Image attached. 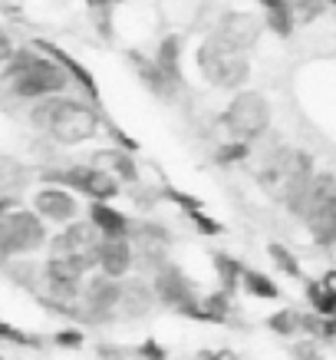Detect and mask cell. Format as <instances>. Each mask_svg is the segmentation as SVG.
<instances>
[{
	"instance_id": "cell-26",
	"label": "cell",
	"mask_w": 336,
	"mask_h": 360,
	"mask_svg": "<svg viewBox=\"0 0 336 360\" xmlns=\"http://www.w3.org/2000/svg\"><path fill=\"white\" fill-rule=\"evenodd\" d=\"M267 255H271V262L277 264V271H283L287 278H293V281H300V278H304V268H300L297 255H293L287 245H281V241H271V245H267Z\"/></svg>"
},
{
	"instance_id": "cell-41",
	"label": "cell",
	"mask_w": 336,
	"mask_h": 360,
	"mask_svg": "<svg viewBox=\"0 0 336 360\" xmlns=\"http://www.w3.org/2000/svg\"><path fill=\"white\" fill-rule=\"evenodd\" d=\"M323 4H326V0H323Z\"/></svg>"
},
{
	"instance_id": "cell-34",
	"label": "cell",
	"mask_w": 336,
	"mask_h": 360,
	"mask_svg": "<svg viewBox=\"0 0 336 360\" xmlns=\"http://www.w3.org/2000/svg\"><path fill=\"white\" fill-rule=\"evenodd\" d=\"M198 360H234V354H231L228 347H205L201 354H198Z\"/></svg>"
},
{
	"instance_id": "cell-8",
	"label": "cell",
	"mask_w": 336,
	"mask_h": 360,
	"mask_svg": "<svg viewBox=\"0 0 336 360\" xmlns=\"http://www.w3.org/2000/svg\"><path fill=\"white\" fill-rule=\"evenodd\" d=\"M260 33H264V20H260L257 13L228 11L217 20L211 40H215L217 46L231 50V53H244V50H250V46L260 40Z\"/></svg>"
},
{
	"instance_id": "cell-7",
	"label": "cell",
	"mask_w": 336,
	"mask_h": 360,
	"mask_svg": "<svg viewBox=\"0 0 336 360\" xmlns=\"http://www.w3.org/2000/svg\"><path fill=\"white\" fill-rule=\"evenodd\" d=\"M119 301H122V281L96 274L83 284V295H79V317H86L93 324H109L119 314Z\"/></svg>"
},
{
	"instance_id": "cell-27",
	"label": "cell",
	"mask_w": 336,
	"mask_h": 360,
	"mask_svg": "<svg viewBox=\"0 0 336 360\" xmlns=\"http://www.w3.org/2000/svg\"><path fill=\"white\" fill-rule=\"evenodd\" d=\"M248 155H250V146H248V142L228 139V142H221V146H217L215 162H217V165H224V169H228V165H238V162H244Z\"/></svg>"
},
{
	"instance_id": "cell-19",
	"label": "cell",
	"mask_w": 336,
	"mask_h": 360,
	"mask_svg": "<svg viewBox=\"0 0 336 360\" xmlns=\"http://www.w3.org/2000/svg\"><path fill=\"white\" fill-rule=\"evenodd\" d=\"M211 264H215V274H217V281H221V291L234 297L248 264L238 262V258H231V255H224V251H215V255H211Z\"/></svg>"
},
{
	"instance_id": "cell-22",
	"label": "cell",
	"mask_w": 336,
	"mask_h": 360,
	"mask_svg": "<svg viewBox=\"0 0 336 360\" xmlns=\"http://www.w3.org/2000/svg\"><path fill=\"white\" fill-rule=\"evenodd\" d=\"M264 7V27H271L277 37H290L293 33V17H290V0H257Z\"/></svg>"
},
{
	"instance_id": "cell-28",
	"label": "cell",
	"mask_w": 336,
	"mask_h": 360,
	"mask_svg": "<svg viewBox=\"0 0 336 360\" xmlns=\"http://www.w3.org/2000/svg\"><path fill=\"white\" fill-rule=\"evenodd\" d=\"M323 0H290L293 23H314L316 17H323Z\"/></svg>"
},
{
	"instance_id": "cell-10",
	"label": "cell",
	"mask_w": 336,
	"mask_h": 360,
	"mask_svg": "<svg viewBox=\"0 0 336 360\" xmlns=\"http://www.w3.org/2000/svg\"><path fill=\"white\" fill-rule=\"evenodd\" d=\"M99 241H102V235L89 225V219L86 221H69L60 235H53V241H50V255H73V258H83V262H89L93 268H96Z\"/></svg>"
},
{
	"instance_id": "cell-2",
	"label": "cell",
	"mask_w": 336,
	"mask_h": 360,
	"mask_svg": "<svg viewBox=\"0 0 336 360\" xmlns=\"http://www.w3.org/2000/svg\"><path fill=\"white\" fill-rule=\"evenodd\" d=\"M4 83L11 86V93L17 99H46V96H60L69 86V77L63 73V66L43 56L33 46L13 50V56L4 63Z\"/></svg>"
},
{
	"instance_id": "cell-35",
	"label": "cell",
	"mask_w": 336,
	"mask_h": 360,
	"mask_svg": "<svg viewBox=\"0 0 336 360\" xmlns=\"http://www.w3.org/2000/svg\"><path fill=\"white\" fill-rule=\"evenodd\" d=\"M11 56H13V44H11V37H7V33L0 30V66L7 63Z\"/></svg>"
},
{
	"instance_id": "cell-15",
	"label": "cell",
	"mask_w": 336,
	"mask_h": 360,
	"mask_svg": "<svg viewBox=\"0 0 336 360\" xmlns=\"http://www.w3.org/2000/svg\"><path fill=\"white\" fill-rule=\"evenodd\" d=\"M89 225L102 235V238H129L132 221L122 215L119 208H112L109 202H89Z\"/></svg>"
},
{
	"instance_id": "cell-12",
	"label": "cell",
	"mask_w": 336,
	"mask_h": 360,
	"mask_svg": "<svg viewBox=\"0 0 336 360\" xmlns=\"http://www.w3.org/2000/svg\"><path fill=\"white\" fill-rule=\"evenodd\" d=\"M132 241L129 238H102L96 248V268L99 274H106V278H116L122 281L126 274L132 271Z\"/></svg>"
},
{
	"instance_id": "cell-39",
	"label": "cell",
	"mask_w": 336,
	"mask_h": 360,
	"mask_svg": "<svg viewBox=\"0 0 336 360\" xmlns=\"http://www.w3.org/2000/svg\"><path fill=\"white\" fill-rule=\"evenodd\" d=\"M326 4H333V7H336V0H326Z\"/></svg>"
},
{
	"instance_id": "cell-25",
	"label": "cell",
	"mask_w": 336,
	"mask_h": 360,
	"mask_svg": "<svg viewBox=\"0 0 336 360\" xmlns=\"http://www.w3.org/2000/svg\"><path fill=\"white\" fill-rule=\"evenodd\" d=\"M264 328L277 334V338H297L300 334V311H293V307H281V311H274L267 321H264Z\"/></svg>"
},
{
	"instance_id": "cell-18",
	"label": "cell",
	"mask_w": 336,
	"mask_h": 360,
	"mask_svg": "<svg viewBox=\"0 0 336 360\" xmlns=\"http://www.w3.org/2000/svg\"><path fill=\"white\" fill-rule=\"evenodd\" d=\"M93 162L99 165V169H106L116 182H139V169H135V159H132L126 149H102V153H96V159Z\"/></svg>"
},
{
	"instance_id": "cell-1",
	"label": "cell",
	"mask_w": 336,
	"mask_h": 360,
	"mask_svg": "<svg viewBox=\"0 0 336 360\" xmlns=\"http://www.w3.org/2000/svg\"><path fill=\"white\" fill-rule=\"evenodd\" d=\"M30 122L36 129H43L53 142H60V146H79V142H89L99 132L102 116H99L96 106L79 103V99L46 96L33 106Z\"/></svg>"
},
{
	"instance_id": "cell-36",
	"label": "cell",
	"mask_w": 336,
	"mask_h": 360,
	"mask_svg": "<svg viewBox=\"0 0 336 360\" xmlns=\"http://www.w3.org/2000/svg\"><path fill=\"white\" fill-rule=\"evenodd\" d=\"M86 7H93V11H102V7H109V0H86Z\"/></svg>"
},
{
	"instance_id": "cell-16",
	"label": "cell",
	"mask_w": 336,
	"mask_h": 360,
	"mask_svg": "<svg viewBox=\"0 0 336 360\" xmlns=\"http://www.w3.org/2000/svg\"><path fill=\"white\" fill-rule=\"evenodd\" d=\"M310 238L320 245V248H333L336 245V195L320 202L316 208H310L304 219Z\"/></svg>"
},
{
	"instance_id": "cell-24",
	"label": "cell",
	"mask_w": 336,
	"mask_h": 360,
	"mask_svg": "<svg viewBox=\"0 0 336 360\" xmlns=\"http://www.w3.org/2000/svg\"><path fill=\"white\" fill-rule=\"evenodd\" d=\"M307 301H310V311H314V314L336 317V284L307 281Z\"/></svg>"
},
{
	"instance_id": "cell-20",
	"label": "cell",
	"mask_w": 336,
	"mask_h": 360,
	"mask_svg": "<svg viewBox=\"0 0 336 360\" xmlns=\"http://www.w3.org/2000/svg\"><path fill=\"white\" fill-rule=\"evenodd\" d=\"M129 60L135 63V70H139V79L149 86V93H155V96H162V99H172L178 89L168 83V79L159 73V66L149 60V56H142V53H129Z\"/></svg>"
},
{
	"instance_id": "cell-11",
	"label": "cell",
	"mask_w": 336,
	"mask_h": 360,
	"mask_svg": "<svg viewBox=\"0 0 336 360\" xmlns=\"http://www.w3.org/2000/svg\"><path fill=\"white\" fill-rule=\"evenodd\" d=\"M33 212L40 215L43 221H53V225H69L76 221V212H79V202L73 198L69 188H60V186H43L36 195H33Z\"/></svg>"
},
{
	"instance_id": "cell-13",
	"label": "cell",
	"mask_w": 336,
	"mask_h": 360,
	"mask_svg": "<svg viewBox=\"0 0 336 360\" xmlns=\"http://www.w3.org/2000/svg\"><path fill=\"white\" fill-rule=\"evenodd\" d=\"M33 50H40V53L43 56H50V60H56V63L63 66V73L69 79H73V83H79V86H83V93H86L89 99H93V103H99V89H96V79H93V73H89L86 66L79 63V60H73V56L66 53V50H60V46L56 44H50V40H33Z\"/></svg>"
},
{
	"instance_id": "cell-37",
	"label": "cell",
	"mask_w": 336,
	"mask_h": 360,
	"mask_svg": "<svg viewBox=\"0 0 336 360\" xmlns=\"http://www.w3.org/2000/svg\"><path fill=\"white\" fill-rule=\"evenodd\" d=\"M7 212H11V198H0V219H4Z\"/></svg>"
},
{
	"instance_id": "cell-5",
	"label": "cell",
	"mask_w": 336,
	"mask_h": 360,
	"mask_svg": "<svg viewBox=\"0 0 336 360\" xmlns=\"http://www.w3.org/2000/svg\"><path fill=\"white\" fill-rule=\"evenodd\" d=\"M198 66L201 77L217 89H241L250 79V63L244 53H231L215 40H205L198 46Z\"/></svg>"
},
{
	"instance_id": "cell-29",
	"label": "cell",
	"mask_w": 336,
	"mask_h": 360,
	"mask_svg": "<svg viewBox=\"0 0 336 360\" xmlns=\"http://www.w3.org/2000/svg\"><path fill=\"white\" fill-rule=\"evenodd\" d=\"M0 340H11V344H17V347H40L43 340L33 338V334H27V330L13 328V324H7V321H0Z\"/></svg>"
},
{
	"instance_id": "cell-17",
	"label": "cell",
	"mask_w": 336,
	"mask_h": 360,
	"mask_svg": "<svg viewBox=\"0 0 336 360\" xmlns=\"http://www.w3.org/2000/svg\"><path fill=\"white\" fill-rule=\"evenodd\" d=\"M152 63L159 66V73H162L175 89L182 86V40H178V37H165L162 44H159V50H155Z\"/></svg>"
},
{
	"instance_id": "cell-42",
	"label": "cell",
	"mask_w": 336,
	"mask_h": 360,
	"mask_svg": "<svg viewBox=\"0 0 336 360\" xmlns=\"http://www.w3.org/2000/svg\"><path fill=\"white\" fill-rule=\"evenodd\" d=\"M333 321H336V317H333Z\"/></svg>"
},
{
	"instance_id": "cell-31",
	"label": "cell",
	"mask_w": 336,
	"mask_h": 360,
	"mask_svg": "<svg viewBox=\"0 0 336 360\" xmlns=\"http://www.w3.org/2000/svg\"><path fill=\"white\" fill-rule=\"evenodd\" d=\"M135 357L139 360H168V347H165L162 340L149 338V340H142L139 347H135Z\"/></svg>"
},
{
	"instance_id": "cell-9",
	"label": "cell",
	"mask_w": 336,
	"mask_h": 360,
	"mask_svg": "<svg viewBox=\"0 0 336 360\" xmlns=\"http://www.w3.org/2000/svg\"><path fill=\"white\" fill-rule=\"evenodd\" d=\"M152 291H155V301H159L162 307H172L175 314L201 297L195 291V281H191L178 264H168V262L152 274Z\"/></svg>"
},
{
	"instance_id": "cell-40",
	"label": "cell",
	"mask_w": 336,
	"mask_h": 360,
	"mask_svg": "<svg viewBox=\"0 0 336 360\" xmlns=\"http://www.w3.org/2000/svg\"><path fill=\"white\" fill-rule=\"evenodd\" d=\"M0 360H7V357H4V354H0Z\"/></svg>"
},
{
	"instance_id": "cell-30",
	"label": "cell",
	"mask_w": 336,
	"mask_h": 360,
	"mask_svg": "<svg viewBox=\"0 0 336 360\" xmlns=\"http://www.w3.org/2000/svg\"><path fill=\"white\" fill-rule=\"evenodd\" d=\"M83 340H86V334L79 330V324L76 328H63V330H56L53 334V344L56 347H66V350H79L83 347Z\"/></svg>"
},
{
	"instance_id": "cell-32",
	"label": "cell",
	"mask_w": 336,
	"mask_h": 360,
	"mask_svg": "<svg viewBox=\"0 0 336 360\" xmlns=\"http://www.w3.org/2000/svg\"><path fill=\"white\" fill-rule=\"evenodd\" d=\"M290 360H326L323 357V350H320V344L316 340H297L290 347Z\"/></svg>"
},
{
	"instance_id": "cell-4",
	"label": "cell",
	"mask_w": 336,
	"mask_h": 360,
	"mask_svg": "<svg viewBox=\"0 0 336 360\" xmlns=\"http://www.w3.org/2000/svg\"><path fill=\"white\" fill-rule=\"evenodd\" d=\"M46 245V221L36 212L13 208L0 219V262L33 255Z\"/></svg>"
},
{
	"instance_id": "cell-6",
	"label": "cell",
	"mask_w": 336,
	"mask_h": 360,
	"mask_svg": "<svg viewBox=\"0 0 336 360\" xmlns=\"http://www.w3.org/2000/svg\"><path fill=\"white\" fill-rule=\"evenodd\" d=\"M46 186H60V188H69V192H79L86 195L89 202H112L119 195V182L99 169V165H73L66 172H46L43 175Z\"/></svg>"
},
{
	"instance_id": "cell-3",
	"label": "cell",
	"mask_w": 336,
	"mask_h": 360,
	"mask_svg": "<svg viewBox=\"0 0 336 360\" xmlns=\"http://www.w3.org/2000/svg\"><path fill=\"white\" fill-rule=\"evenodd\" d=\"M224 129L231 132V139L238 142H254L271 129V103L257 89H241L238 96L228 103V110L221 116Z\"/></svg>"
},
{
	"instance_id": "cell-38",
	"label": "cell",
	"mask_w": 336,
	"mask_h": 360,
	"mask_svg": "<svg viewBox=\"0 0 336 360\" xmlns=\"http://www.w3.org/2000/svg\"><path fill=\"white\" fill-rule=\"evenodd\" d=\"M109 4H122V0H109Z\"/></svg>"
},
{
	"instance_id": "cell-21",
	"label": "cell",
	"mask_w": 336,
	"mask_h": 360,
	"mask_svg": "<svg viewBox=\"0 0 336 360\" xmlns=\"http://www.w3.org/2000/svg\"><path fill=\"white\" fill-rule=\"evenodd\" d=\"M241 291L257 301H281V284L274 281L271 274L257 271V268H244V278H241Z\"/></svg>"
},
{
	"instance_id": "cell-33",
	"label": "cell",
	"mask_w": 336,
	"mask_h": 360,
	"mask_svg": "<svg viewBox=\"0 0 336 360\" xmlns=\"http://www.w3.org/2000/svg\"><path fill=\"white\" fill-rule=\"evenodd\" d=\"M188 219L195 221V229L201 231V235H221V225H217L215 219H208L201 208H195V212H188Z\"/></svg>"
},
{
	"instance_id": "cell-14",
	"label": "cell",
	"mask_w": 336,
	"mask_h": 360,
	"mask_svg": "<svg viewBox=\"0 0 336 360\" xmlns=\"http://www.w3.org/2000/svg\"><path fill=\"white\" fill-rule=\"evenodd\" d=\"M155 291L152 284H145L142 278H132V281H122V301H119V314L129 317V321H142L155 311Z\"/></svg>"
},
{
	"instance_id": "cell-23",
	"label": "cell",
	"mask_w": 336,
	"mask_h": 360,
	"mask_svg": "<svg viewBox=\"0 0 336 360\" xmlns=\"http://www.w3.org/2000/svg\"><path fill=\"white\" fill-rule=\"evenodd\" d=\"M198 311H201V317H198L201 324H224L231 317V295H224L221 288L211 291V295H201Z\"/></svg>"
}]
</instances>
